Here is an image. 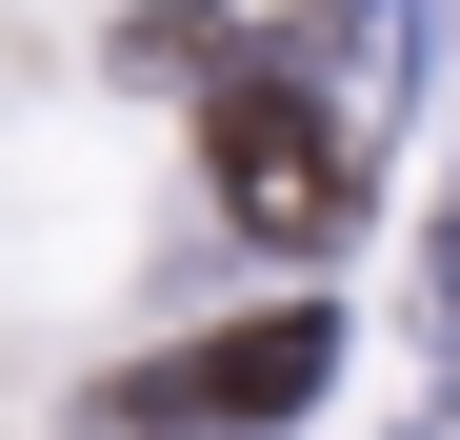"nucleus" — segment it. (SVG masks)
Here are the masks:
<instances>
[{"label":"nucleus","mask_w":460,"mask_h":440,"mask_svg":"<svg viewBox=\"0 0 460 440\" xmlns=\"http://www.w3.org/2000/svg\"><path fill=\"white\" fill-rule=\"evenodd\" d=\"M140 400H161V420H280V400H321V321H261V340H200V360H161Z\"/></svg>","instance_id":"nucleus-1"}]
</instances>
